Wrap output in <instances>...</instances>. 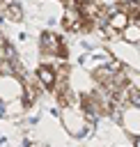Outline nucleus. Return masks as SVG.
I'll return each instance as SVG.
<instances>
[{
	"mask_svg": "<svg viewBox=\"0 0 140 147\" xmlns=\"http://www.w3.org/2000/svg\"><path fill=\"white\" fill-rule=\"evenodd\" d=\"M21 92H23V87H21V83H18L16 78H11L9 74H2V76H0V99H2V101H11V99H16Z\"/></svg>",
	"mask_w": 140,
	"mask_h": 147,
	"instance_id": "f257e3e1",
	"label": "nucleus"
},
{
	"mask_svg": "<svg viewBox=\"0 0 140 147\" xmlns=\"http://www.w3.org/2000/svg\"><path fill=\"white\" fill-rule=\"evenodd\" d=\"M34 78L39 80V85H41V87H46V90H55L57 74H55V69H53V67H48V64H41V67L37 69V76H34Z\"/></svg>",
	"mask_w": 140,
	"mask_h": 147,
	"instance_id": "f03ea898",
	"label": "nucleus"
},
{
	"mask_svg": "<svg viewBox=\"0 0 140 147\" xmlns=\"http://www.w3.org/2000/svg\"><path fill=\"white\" fill-rule=\"evenodd\" d=\"M129 25H131L129 16H126L124 11H119V9H117L115 14H110V16H108V23H106V28H108V30H112L115 34H122Z\"/></svg>",
	"mask_w": 140,
	"mask_h": 147,
	"instance_id": "7ed1b4c3",
	"label": "nucleus"
},
{
	"mask_svg": "<svg viewBox=\"0 0 140 147\" xmlns=\"http://www.w3.org/2000/svg\"><path fill=\"white\" fill-rule=\"evenodd\" d=\"M62 44H64V41H62L55 32H44V34H41V51H44L46 55H57V51H60Z\"/></svg>",
	"mask_w": 140,
	"mask_h": 147,
	"instance_id": "20e7f679",
	"label": "nucleus"
},
{
	"mask_svg": "<svg viewBox=\"0 0 140 147\" xmlns=\"http://www.w3.org/2000/svg\"><path fill=\"white\" fill-rule=\"evenodd\" d=\"M124 124H126V129L131 131V133H135V138H138V133H140V108H129L126 113H124Z\"/></svg>",
	"mask_w": 140,
	"mask_h": 147,
	"instance_id": "39448f33",
	"label": "nucleus"
},
{
	"mask_svg": "<svg viewBox=\"0 0 140 147\" xmlns=\"http://www.w3.org/2000/svg\"><path fill=\"white\" fill-rule=\"evenodd\" d=\"M122 37H124L129 44H138V41H140V25H138V23H131V25L122 32Z\"/></svg>",
	"mask_w": 140,
	"mask_h": 147,
	"instance_id": "423d86ee",
	"label": "nucleus"
},
{
	"mask_svg": "<svg viewBox=\"0 0 140 147\" xmlns=\"http://www.w3.org/2000/svg\"><path fill=\"white\" fill-rule=\"evenodd\" d=\"M5 11H7V18H9V21H21V18H23V9H21L16 2H9V5L5 7Z\"/></svg>",
	"mask_w": 140,
	"mask_h": 147,
	"instance_id": "0eeeda50",
	"label": "nucleus"
},
{
	"mask_svg": "<svg viewBox=\"0 0 140 147\" xmlns=\"http://www.w3.org/2000/svg\"><path fill=\"white\" fill-rule=\"evenodd\" d=\"M73 2H76L78 7H87V5H92L94 0H73Z\"/></svg>",
	"mask_w": 140,
	"mask_h": 147,
	"instance_id": "6e6552de",
	"label": "nucleus"
},
{
	"mask_svg": "<svg viewBox=\"0 0 140 147\" xmlns=\"http://www.w3.org/2000/svg\"><path fill=\"white\" fill-rule=\"evenodd\" d=\"M7 5H9V0H0V9H5Z\"/></svg>",
	"mask_w": 140,
	"mask_h": 147,
	"instance_id": "1a4fd4ad",
	"label": "nucleus"
},
{
	"mask_svg": "<svg viewBox=\"0 0 140 147\" xmlns=\"http://www.w3.org/2000/svg\"><path fill=\"white\" fill-rule=\"evenodd\" d=\"M133 145H135V147H140V136H138V138L133 140Z\"/></svg>",
	"mask_w": 140,
	"mask_h": 147,
	"instance_id": "9d476101",
	"label": "nucleus"
}]
</instances>
